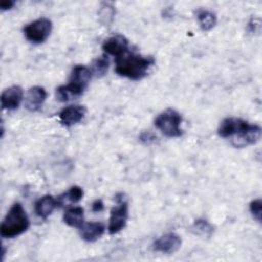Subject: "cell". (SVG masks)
Wrapping results in <instances>:
<instances>
[{
  "mask_svg": "<svg viewBox=\"0 0 262 262\" xmlns=\"http://www.w3.org/2000/svg\"><path fill=\"white\" fill-rule=\"evenodd\" d=\"M104 230H105V227L102 223L89 222V223H84L82 225V227L80 228V234L84 241L88 243H93L97 241L104 233Z\"/></svg>",
  "mask_w": 262,
  "mask_h": 262,
  "instance_id": "cell-14",
  "label": "cell"
},
{
  "mask_svg": "<svg viewBox=\"0 0 262 262\" xmlns=\"http://www.w3.org/2000/svg\"><path fill=\"white\" fill-rule=\"evenodd\" d=\"M139 139L144 144H151V143H154L157 140V136L152 132H150V131H143L140 134Z\"/></svg>",
  "mask_w": 262,
  "mask_h": 262,
  "instance_id": "cell-22",
  "label": "cell"
},
{
  "mask_svg": "<svg viewBox=\"0 0 262 262\" xmlns=\"http://www.w3.org/2000/svg\"><path fill=\"white\" fill-rule=\"evenodd\" d=\"M191 231L200 236L210 237L214 232V228L207 220L196 219L191 226Z\"/></svg>",
  "mask_w": 262,
  "mask_h": 262,
  "instance_id": "cell-19",
  "label": "cell"
},
{
  "mask_svg": "<svg viewBox=\"0 0 262 262\" xmlns=\"http://www.w3.org/2000/svg\"><path fill=\"white\" fill-rule=\"evenodd\" d=\"M103 51L116 58L129 51V42L122 35H115L105 39L102 43Z\"/></svg>",
  "mask_w": 262,
  "mask_h": 262,
  "instance_id": "cell-9",
  "label": "cell"
},
{
  "mask_svg": "<svg viewBox=\"0 0 262 262\" xmlns=\"http://www.w3.org/2000/svg\"><path fill=\"white\" fill-rule=\"evenodd\" d=\"M63 222L76 228H81L84 224V210L82 207H70L63 214Z\"/></svg>",
  "mask_w": 262,
  "mask_h": 262,
  "instance_id": "cell-15",
  "label": "cell"
},
{
  "mask_svg": "<svg viewBox=\"0 0 262 262\" xmlns=\"http://www.w3.org/2000/svg\"><path fill=\"white\" fill-rule=\"evenodd\" d=\"M47 97L46 90L41 86L31 87L27 93L25 105L30 112H38Z\"/></svg>",
  "mask_w": 262,
  "mask_h": 262,
  "instance_id": "cell-12",
  "label": "cell"
},
{
  "mask_svg": "<svg viewBox=\"0 0 262 262\" xmlns=\"http://www.w3.org/2000/svg\"><path fill=\"white\" fill-rule=\"evenodd\" d=\"M57 207V201L50 194L41 196L35 203V213L42 219H47Z\"/></svg>",
  "mask_w": 262,
  "mask_h": 262,
  "instance_id": "cell-13",
  "label": "cell"
},
{
  "mask_svg": "<svg viewBox=\"0 0 262 262\" xmlns=\"http://www.w3.org/2000/svg\"><path fill=\"white\" fill-rule=\"evenodd\" d=\"M92 210L93 212H100L103 210V203L101 200H96L92 204Z\"/></svg>",
  "mask_w": 262,
  "mask_h": 262,
  "instance_id": "cell-24",
  "label": "cell"
},
{
  "mask_svg": "<svg viewBox=\"0 0 262 262\" xmlns=\"http://www.w3.org/2000/svg\"><path fill=\"white\" fill-rule=\"evenodd\" d=\"M154 64V57L127 51L116 58L115 71L121 77L137 81L143 79Z\"/></svg>",
  "mask_w": 262,
  "mask_h": 262,
  "instance_id": "cell-2",
  "label": "cell"
},
{
  "mask_svg": "<svg viewBox=\"0 0 262 262\" xmlns=\"http://www.w3.org/2000/svg\"><path fill=\"white\" fill-rule=\"evenodd\" d=\"M115 13V7L111 2H102L98 9L99 21L104 26H110L114 20Z\"/></svg>",
  "mask_w": 262,
  "mask_h": 262,
  "instance_id": "cell-18",
  "label": "cell"
},
{
  "mask_svg": "<svg viewBox=\"0 0 262 262\" xmlns=\"http://www.w3.org/2000/svg\"><path fill=\"white\" fill-rule=\"evenodd\" d=\"M86 114V108L83 105L73 104L64 107L59 113V120L64 126H73L83 120Z\"/></svg>",
  "mask_w": 262,
  "mask_h": 262,
  "instance_id": "cell-11",
  "label": "cell"
},
{
  "mask_svg": "<svg viewBox=\"0 0 262 262\" xmlns=\"http://www.w3.org/2000/svg\"><path fill=\"white\" fill-rule=\"evenodd\" d=\"M218 134L222 138H229L234 147H246L255 144L261 137V127L250 124L239 118H225L219 125Z\"/></svg>",
  "mask_w": 262,
  "mask_h": 262,
  "instance_id": "cell-1",
  "label": "cell"
},
{
  "mask_svg": "<svg viewBox=\"0 0 262 262\" xmlns=\"http://www.w3.org/2000/svg\"><path fill=\"white\" fill-rule=\"evenodd\" d=\"M24 97V92L20 86L13 85L5 89L1 94V106L3 110L14 111L16 110Z\"/></svg>",
  "mask_w": 262,
  "mask_h": 262,
  "instance_id": "cell-10",
  "label": "cell"
},
{
  "mask_svg": "<svg viewBox=\"0 0 262 262\" xmlns=\"http://www.w3.org/2000/svg\"><path fill=\"white\" fill-rule=\"evenodd\" d=\"M108 64H110V61L106 55H101L97 57L92 62V70H91L92 75H95L98 78L103 77L107 73Z\"/></svg>",
  "mask_w": 262,
  "mask_h": 262,
  "instance_id": "cell-20",
  "label": "cell"
},
{
  "mask_svg": "<svg viewBox=\"0 0 262 262\" xmlns=\"http://www.w3.org/2000/svg\"><path fill=\"white\" fill-rule=\"evenodd\" d=\"M30 226V220L20 203L11 206L1 225L0 234L5 238H12L24 233Z\"/></svg>",
  "mask_w": 262,
  "mask_h": 262,
  "instance_id": "cell-4",
  "label": "cell"
},
{
  "mask_svg": "<svg viewBox=\"0 0 262 262\" xmlns=\"http://www.w3.org/2000/svg\"><path fill=\"white\" fill-rule=\"evenodd\" d=\"M14 4L15 2L12 0H2L0 2V8L1 10H8V9H11L14 6Z\"/></svg>",
  "mask_w": 262,
  "mask_h": 262,
  "instance_id": "cell-23",
  "label": "cell"
},
{
  "mask_svg": "<svg viewBox=\"0 0 262 262\" xmlns=\"http://www.w3.org/2000/svg\"><path fill=\"white\" fill-rule=\"evenodd\" d=\"M181 238L174 232H168L161 235L152 244V250L163 254H173L181 247Z\"/></svg>",
  "mask_w": 262,
  "mask_h": 262,
  "instance_id": "cell-8",
  "label": "cell"
},
{
  "mask_svg": "<svg viewBox=\"0 0 262 262\" xmlns=\"http://www.w3.org/2000/svg\"><path fill=\"white\" fill-rule=\"evenodd\" d=\"M181 115L173 110L168 108L162 112L155 119V126L167 137H179L182 135Z\"/></svg>",
  "mask_w": 262,
  "mask_h": 262,
  "instance_id": "cell-5",
  "label": "cell"
},
{
  "mask_svg": "<svg viewBox=\"0 0 262 262\" xmlns=\"http://www.w3.org/2000/svg\"><path fill=\"white\" fill-rule=\"evenodd\" d=\"M261 205H262V202L260 199H256L250 203V212L258 222L261 221V209H262Z\"/></svg>",
  "mask_w": 262,
  "mask_h": 262,
  "instance_id": "cell-21",
  "label": "cell"
},
{
  "mask_svg": "<svg viewBox=\"0 0 262 262\" xmlns=\"http://www.w3.org/2000/svg\"><path fill=\"white\" fill-rule=\"evenodd\" d=\"M52 30V23L47 17H40L24 28L26 38L34 43L41 44L47 40Z\"/></svg>",
  "mask_w": 262,
  "mask_h": 262,
  "instance_id": "cell-7",
  "label": "cell"
},
{
  "mask_svg": "<svg viewBox=\"0 0 262 262\" xmlns=\"http://www.w3.org/2000/svg\"><path fill=\"white\" fill-rule=\"evenodd\" d=\"M196 18L199 20L201 29L205 32L213 29L217 20L215 13L204 8H199L196 10Z\"/></svg>",
  "mask_w": 262,
  "mask_h": 262,
  "instance_id": "cell-17",
  "label": "cell"
},
{
  "mask_svg": "<svg viewBox=\"0 0 262 262\" xmlns=\"http://www.w3.org/2000/svg\"><path fill=\"white\" fill-rule=\"evenodd\" d=\"M92 77V72L89 68L77 64L73 68L69 83L61 85L56 89V99L60 102H66L72 96H80L86 90Z\"/></svg>",
  "mask_w": 262,
  "mask_h": 262,
  "instance_id": "cell-3",
  "label": "cell"
},
{
  "mask_svg": "<svg viewBox=\"0 0 262 262\" xmlns=\"http://www.w3.org/2000/svg\"><path fill=\"white\" fill-rule=\"evenodd\" d=\"M117 205L111 210L110 222H108V232L110 234H116L121 231L128 220V202L125 199L124 193L116 194Z\"/></svg>",
  "mask_w": 262,
  "mask_h": 262,
  "instance_id": "cell-6",
  "label": "cell"
},
{
  "mask_svg": "<svg viewBox=\"0 0 262 262\" xmlns=\"http://www.w3.org/2000/svg\"><path fill=\"white\" fill-rule=\"evenodd\" d=\"M83 189L80 186L74 185L72 186L68 191H66L64 193L60 194L56 201H57V207H61L64 206L69 203H78L82 200L83 198Z\"/></svg>",
  "mask_w": 262,
  "mask_h": 262,
  "instance_id": "cell-16",
  "label": "cell"
}]
</instances>
